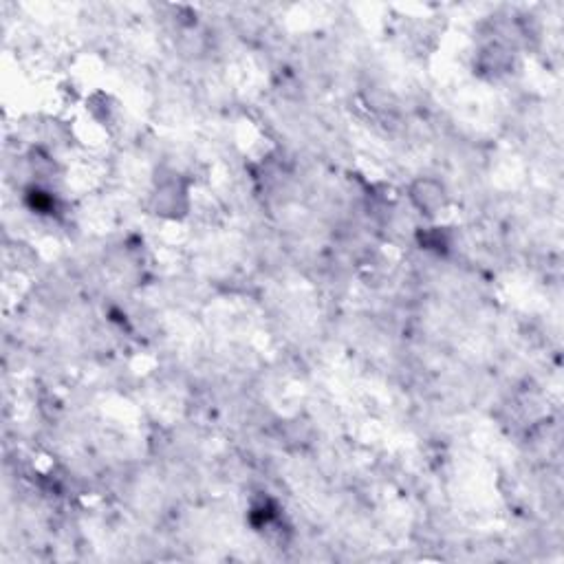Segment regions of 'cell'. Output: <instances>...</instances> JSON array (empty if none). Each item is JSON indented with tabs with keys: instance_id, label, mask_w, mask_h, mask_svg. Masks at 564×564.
Segmentation results:
<instances>
[{
	"instance_id": "1",
	"label": "cell",
	"mask_w": 564,
	"mask_h": 564,
	"mask_svg": "<svg viewBox=\"0 0 564 564\" xmlns=\"http://www.w3.org/2000/svg\"><path fill=\"white\" fill-rule=\"evenodd\" d=\"M190 208L188 186L177 172H168V177H161L155 183L153 210L166 219H181Z\"/></svg>"
},
{
	"instance_id": "2",
	"label": "cell",
	"mask_w": 564,
	"mask_h": 564,
	"mask_svg": "<svg viewBox=\"0 0 564 564\" xmlns=\"http://www.w3.org/2000/svg\"><path fill=\"white\" fill-rule=\"evenodd\" d=\"M408 199L412 208L421 212L428 219H435L437 214L448 208V190L441 181L432 177H419L410 183Z\"/></svg>"
},
{
	"instance_id": "3",
	"label": "cell",
	"mask_w": 564,
	"mask_h": 564,
	"mask_svg": "<svg viewBox=\"0 0 564 564\" xmlns=\"http://www.w3.org/2000/svg\"><path fill=\"white\" fill-rule=\"evenodd\" d=\"M419 243L423 249H430V252H448L452 245V234L448 232V227H426V230L419 232Z\"/></svg>"
}]
</instances>
